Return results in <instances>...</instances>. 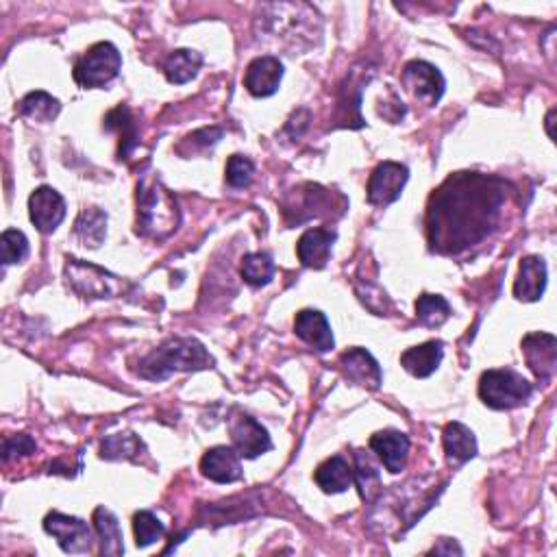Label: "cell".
Masks as SVG:
<instances>
[{
    "label": "cell",
    "instance_id": "4",
    "mask_svg": "<svg viewBox=\"0 0 557 557\" xmlns=\"http://www.w3.org/2000/svg\"><path fill=\"white\" fill-rule=\"evenodd\" d=\"M531 394H534V386L512 368H492L479 379V399L490 410H514V407L525 405Z\"/></svg>",
    "mask_w": 557,
    "mask_h": 557
},
{
    "label": "cell",
    "instance_id": "32",
    "mask_svg": "<svg viewBox=\"0 0 557 557\" xmlns=\"http://www.w3.org/2000/svg\"><path fill=\"white\" fill-rule=\"evenodd\" d=\"M29 240L27 235L18 229H7L0 235V257H3L5 266H14L27 262L29 257Z\"/></svg>",
    "mask_w": 557,
    "mask_h": 557
},
{
    "label": "cell",
    "instance_id": "13",
    "mask_svg": "<svg viewBox=\"0 0 557 557\" xmlns=\"http://www.w3.org/2000/svg\"><path fill=\"white\" fill-rule=\"evenodd\" d=\"M338 364H340V370L346 381H351V383H355V386H362L368 390L381 388V383H383L381 366L366 349H360V346L349 349L340 355Z\"/></svg>",
    "mask_w": 557,
    "mask_h": 557
},
{
    "label": "cell",
    "instance_id": "27",
    "mask_svg": "<svg viewBox=\"0 0 557 557\" xmlns=\"http://www.w3.org/2000/svg\"><path fill=\"white\" fill-rule=\"evenodd\" d=\"M59 111H61V103L57 101V98L42 90L29 92L20 101V116L31 122H37V125L53 122L59 116Z\"/></svg>",
    "mask_w": 557,
    "mask_h": 557
},
{
    "label": "cell",
    "instance_id": "25",
    "mask_svg": "<svg viewBox=\"0 0 557 557\" xmlns=\"http://www.w3.org/2000/svg\"><path fill=\"white\" fill-rule=\"evenodd\" d=\"M105 129L116 131L120 135L118 159H127L131 151L138 146V122H135L131 109L127 105H118L111 109L105 118Z\"/></svg>",
    "mask_w": 557,
    "mask_h": 557
},
{
    "label": "cell",
    "instance_id": "26",
    "mask_svg": "<svg viewBox=\"0 0 557 557\" xmlns=\"http://www.w3.org/2000/svg\"><path fill=\"white\" fill-rule=\"evenodd\" d=\"M203 66V55L192 51V48H179V51H172L164 64V74L170 83L183 85L192 81L198 70Z\"/></svg>",
    "mask_w": 557,
    "mask_h": 557
},
{
    "label": "cell",
    "instance_id": "24",
    "mask_svg": "<svg viewBox=\"0 0 557 557\" xmlns=\"http://www.w3.org/2000/svg\"><path fill=\"white\" fill-rule=\"evenodd\" d=\"M72 235L81 246L98 249L107 240V214L98 207L81 209L79 218L74 220Z\"/></svg>",
    "mask_w": 557,
    "mask_h": 557
},
{
    "label": "cell",
    "instance_id": "19",
    "mask_svg": "<svg viewBox=\"0 0 557 557\" xmlns=\"http://www.w3.org/2000/svg\"><path fill=\"white\" fill-rule=\"evenodd\" d=\"M547 290V264L538 255H529L518 268V279L514 281V296L523 303H536Z\"/></svg>",
    "mask_w": 557,
    "mask_h": 557
},
{
    "label": "cell",
    "instance_id": "6",
    "mask_svg": "<svg viewBox=\"0 0 557 557\" xmlns=\"http://www.w3.org/2000/svg\"><path fill=\"white\" fill-rule=\"evenodd\" d=\"M66 279L70 288L81 294L83 299H114V296L125 292V283L120 281V277L111 275L101 266L74 257H68Z\"/></svg>",
    "mask_w": 557,
    "mask_h": 557
},
{
    "label": "cell",
    "instance_id": "11",
    "mask_svg": "<svg viewBox=\"0 0 557 557\" xmlns=\"http://www.w3.org/2000/svg\"><path fill=\"white\" fill-rule=\"evenodd\" d=\"M525 362L542 383H547L557 373V340L553 333L534 331L527 333L521 342Z\"/></svg>",
    "mask_w": 557,
    "mask_h": 557
},
{
    "label": "cell",
    "instance_id": "7",
    "mask_svg": "<svg viewBox=\"0 0 557 557\" xmlns=\"http://www.w3.org/2000/svg\"><path fill=\"white\" fill-rule=\"evenodd\" d=\"M44 531L59 542V547L64 553L83 555V553H90L94 547V536L90 525L77 516L51 512L44 518Z\"/></svg>",
    "mask_w": 557,
    "mask_h": 557
},
{
    "label": "cell",
    "instance_id": "2",
    "mask_svg": "<svg viewBox=\"0 0 557 557\" xmlns=\"http://www.w3.org/2000/svg\"><path fill=\"white\" fill-rule=\"evenodd\" d=\"M138 225L140 238L162 242L168 240L181 225V209L159 177L144 175L138 183Z\"/></svg>",
    "mask_w": 557,
    "mask_h": 557
},
{
    "label": "cell",
    "instance_id": "3",
    "mask_svg": "<svg viewBox=\"0 0 557 557\" xmlns=\"http://www.w3.org/2000/svg\"><path fill=\"white\" fill-rule=\"evenodd\" d=\"M135 370L142 379L164 381L175 373H196L214 366V357L194 338H172L142 357Z\"/></svg>",
    "mask_w": 557,
    "mask_h": 557
},
{
    "label": "cell",
    "instance_id": "21",
    "mask_svg": "<svg viewBox=\"0 0 557 557\" xmlns=\"http://www.w3.org/2000/svg\"><path fill=\"white\" fill-rule=\"evenodd\" d=\"M314 479L318 488L327 494H340L346 492L353 484V466L349 460H344L342 455H333L329 460H325L316 468Z\"/></svg>",
    "mask_w": 557,
    "mask_h": 557
},
{
    "label": "cell",
    "instance_id": "28",
    "mask_svg": "<svg viewBox=\"0 0 557 557\" xmlns=\"http://www.w3.org/2000/svg\"><path fill=\"white\" fill-rule=\"evenodd\" d=\"M416 318L423 327H442L451 318V305L444 296L425 292L416 299Z\"/></svg>",
    "mask_w": 557,
    "mask_h": 557
},
{
    "label": "cell",
    "instance_id": "36",
    "mask_svg": "<svg viewBox=\"0 0 557 557\" xmlns=\"http://www.w3.org/2000/svg\"><path fill=\"white\" fill-rule=\"evenodd\" d=\"M37 451V444L27 433H18V436H9L3 440V462L9 464L11 460H22Z\"/></svg>",
    "mask_w": 557,
    "mask_h": 557
},
{
    "label": "cell",
    "instance_id": "31",
    "mask_svg": "<svg viewBox=\"0 0 557 557\" xmlns=\"http://www.w3.org/2000/svg\"><path fill=\"white\" fill-rule=\"evenodd\" d=\"M133 534L138 549H146L166 536V527L153 512L142 510V512H135L133 516Z\"/></svg>",
    "mask_w": 557,
    "mask_h": 557
},
{
    "label": "cell",
    "instance_id": "30",
    "mask_svg": "<svg viewBox=\"0 0 557 557\" xmlns=\"http://www.w3.org/2000/svg\"><path fill=\"white\" fill-rule=\"evenodd\" d=\"M275 270H277L275 262H272V257L268 253H249L242 257V264H240L242 279L253 288L268 286L272 277H275Z\"/></svg>",
    "mask_w": 557,
    "mask_h": 557
},
{
    "label": "cell",
    "instance_id": "14",
    "mask_svg": "<svg viewBox=\"0 0 557 557\" xmlns=\"http://www.w3.org/2000/svg\"><path fill=\"white\" fill-rule=\"evenodd\" d=\"M283 79V64L272 55L253 59L244 74V88L255 98H268L277 94Z\"/></svg>",
    "mask_w": 557,
    "mask_h": 557
},
{
    "label": "cell",
    "instance_id": "20",
    "mask_svg": "<svg viewBox=\"0 0 557 557\" xmlns=\"http://www.w3.org/2000/svg\"><path fill=\"white\" fill-rule=\"evenodd\" d=\"M444 344L440 340H429L425 344L412 346L401 355V366L416 379L431 377L442 364Z\"/></svg>",
    "mask_w": 557,
    "mask_h": 557
},
{
    "label": "cell",
    "instance_id": "16",
    "mask_svg": "<svg viewBox=\"0 0 557 557\" xmlns=\"http://www.w3.org/2000/svg\"><path fill=\"white\" fill-rule=\"evenodd\" d=\"M294 333L318 353H329L336 346L329 320L318 309H303V312L296 314Z\"/></svg>",
    "mask_w": 557,
    "mask_h": 557
},
{
    "label": "cell",
    "instance_id": "18",
    "mask_svg": "<svg viewBox=\"0 0 557 557\" xmlns=\"http://www.w3.org/2000/svg\"><path fill=\"white\" fill-rule=\"evenodd\" d=\"M240 460V453L233 447H214L203 455L201 473L216 484H235L242 479Z\"/></svg>",
    "mask_w": 557,
    "mask_h": 557
},
{
    "label": "cell",
    "instance_id": "34",
    "mask_svg": "<svg viewBox=\"0 0 557 557\" xmlns=\"http://www.w3.org/2000/svg\"><path fill=\"white\" fill-rule=\"evenodd\" d=\"M253 177H255V164L249 157H244V155L229 157L227 168H225V179L231 188H235V190L249 188Z\"/></svg>",
    "mask_w": 557,
    "mask_h": 557
},
{
    "label": "cell",
    "instance_id": "17",
    "mask_svg": "<svg viewBox=\"0 0 557 557\" xmlns=\"http://www.w3.org/2000/svg\"><path fill=\"white\" fill-rule=\"evenodd\" d=\"M370 449L377 453L386 470H390L392 475H399L407 464V455H410V438L396 429L377 431L370 438Z\"/></svg>",
    "mask_w": 557,
    "mask_h": 557
},
{
    "label": "cell",
    "instance_id": "37",
    "mask_svg": "<svg viewBox=\"0 0 557 557\" xmlns=\"http://www.w3.org/2000/svg\"><path fill=\"white\" fill-rule=\"evenodd\" d=\"M553 118H555V109H551L549 116H547V131H549L551 140H553Z\"/></svg>",
    "mask_w": 557,
    "mask_h": 557
},
{
    "label": "cell",
    "instance_id": "29",
    "mask_svg": "<svg viewBox=\"0 0 557 557\" xmlns=\"http://www.w3.org/2000/svg\"><path fill=\"white\" fill-rule=\"evenodd\" d=\"M142 453H146V447L135 433H116V436H109L101 447V457L111 462L114 460L138 462Z\"/></svg>",
    "mask_w": 557,
    "mask_h": 557
},
{
    "label": "cell",
    "instance_id": "15",
    "mask_svg": "<svg viewBox=\"0 0 557 557\" xmlns=\"http://www.w3.org/2000/svg\"><path fill=\"white\" fill-rule=\"evenodd\" d=\"M336 240H338V233L331 229H325V227L307 229L301 235L299 244H296V255H299V262L305 268H314V270L325 268Z\"/></svg>",
    "mask_w": 557,
    "mask_h": 557
},
{
    "label": "cell",
    "instance_id": "22",
    "mask_svg": "<svg viewBox=\"0 0 557 557\" xmlns=\"http://www.w3.org/2000/svg\"><path fill=\"white\" fill-rule=\"evenodd\" d=\"M94 529L98 536V544H101V555L109 557H120L125 555V538H122V529L114 512H109L105 505H98L94 510Z\"/></svg>",
    "mask_w": 557,
    "mask_h": 557
},
{
    "label": "cell",
    "instance_id": "1",
    "mask_svg": "<svg viewBox=\"0 0 557 557\" xmlns=\"http://www.w3.org/2000/svg\"><path fill=\"white\" fill-rule=\"evenodd\" d=\"M505 205V183L479 172H457L431 194L427 238L431 251L457 255L484 242L497 229Z\"/></svg>",
    "mask_w": 557,
    "mask_h": 557
},
{
    "label": "cell",
    "instance_id": "10",
    "mask_svg": "<svg viewBox=\"0 0 557 557\" xmlns=\"http://www.w3.org/2000/svg\"><path fill=\"white\" fill-rule=\"evenodd\" d=\"M407 179H410V170L403 164L396 162H383L379 164L368 181V203L377 207L392 205L399 201Z\"/></svg>",
    "mask_w": 557,
    "mask_h": 557
},
{
    "label": "cell",
    "instance_id": "33",
    "mask_svg": "<svg viewBox=\"0 0 557 557\" xmlns=\"http://www.w3.org/2000/svg\"><path fill=\"white\" fill-rule=\"evenodd\" d=\"M351 466H353V479L357 488H360L362 499L370 501L379 490V473L373 468V464L366 460L362 451L355 453V464Z\"/></svg>",
    "mask_w": 557,
    "mask_h": 557
},
{
    "label": "cell",
    "instance_id": "5",
    "mask_svg": "<svg viewBox=\"0 0 557 557\" xmlns=\"http://www.w3.org/2000/svg\"><path fill=\"white\" fill-rule=\"evenodd\" d=\"M122 70V55L111 42H98L74 64L72 77L83 90L105 88Z\"/></svg>",
    "mask_w": 557,
    "mask_h": 557
},
{
    "label": "cell",
    "instance_id": "12",
    "mask_svg": "<svg viewBox=\"0 0 557 557\" xmlns=\"http://www.w3.org/2000/svg\"><path fill=\"white\" fill-rule=\"evenodd\" d=\"M29 218L40 233H55L66 218V201L51 185H42L29 196Z\"/></svg>",
    "mask_w": 557,
    "mask_h": 557
},
{
    "label": "cell",
    "instance_id": "8",
    "mask_svg": "<svg viewBox=\"0 0 557 557\" xmlns=\"http://www.w3.org/2000/svg\"><path fill=\"white\" fill-rule=\"evenodd\" d=\"M401 83L403 88L410 92L414 101H418L425 107L438 105L444 94V88H447V81H444L442 72L436 66L427 64V61H418V59L410 61V64L403 68Z\"/></svg>",
    "mask_w": 557,
    "mask_h": 557
},
{
    "label": "cell",
    "instance_id": "35",
    "mask_svg": "<svg viewBox=\"0 0 557 557\" xmlns=\"http://www.w3.org/2000/svg\"><path fill=\"white\" fill-rule=\"evenodd\" d=\"M222 138V129L218 127H205V129H198L194 131L192 135H188L179 146H177V151L185 157H190L194 153H201V151H207L209 146H214L218 144Z\"/></svg>",
    "mask_w": 557,
    "mask_h": 557
},
{
    "label": "cell",
    "instance_id": "9",
    "mask_svg": "<svg viewBox=\"0 0 557 557\" xmlns=\"http://www.w3.org/2000/svg\"><path fill=\"white\" fill-rule=\"evenodd\" d=\"M229 431L233 440V449L240 453L244 460H255L272 449V440L268 436L266 427L249 414L238 412L229 420Z\"/></svg>",
    "mask_w": 557,
    "mask_h": 557
},
{
    "label": "cell",
    "instance_id": "23",
    "mask_svg": "<svg viewBox=\"0 0 557 557\" xmlns=\"http://www.w3.org/2000/svg\"><path fill=\"white\" fill-rule=\"evenodd\" d=\"M442 447L449 457V462L466 464L477 455V438L466 425L449 423L442 431Z\"/></svg>",
    "mask_w": 557,
    "mask_h": 557
}]
</instances>
